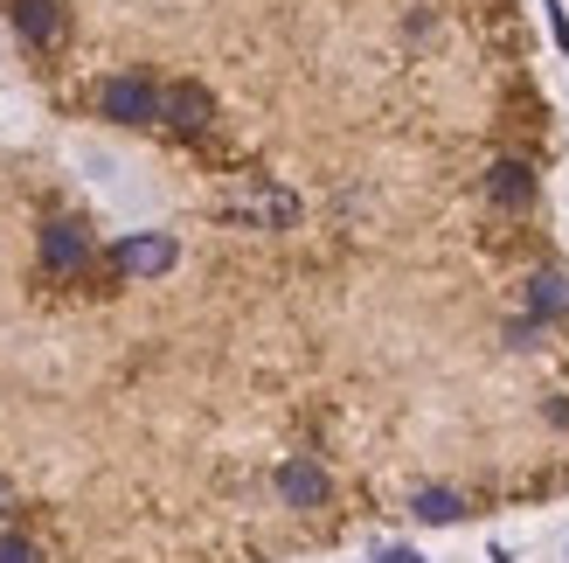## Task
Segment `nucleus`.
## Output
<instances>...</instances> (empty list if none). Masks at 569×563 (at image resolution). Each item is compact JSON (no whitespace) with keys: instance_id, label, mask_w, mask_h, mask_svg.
Returning a JSON list of instances; mask_svg holds the SVG:
<instances>
[{"instance_id":"nucleus-8","label":"nucleus","mask_w":569,"mask_h":563,"mask_svg":"<svg viewBox=\"0 0 569 563\" xmlns=\"http://www.w3.org/2000/svg\"><path fill=\"white\" fill-rule=\"evenodd\" d=\"M528 314H535V320L569 314V278H562V271H542V278L528 286Z\"/></svg>"},{"instance_id":"nucleus-10","label":"nucleus","mask_w":569,"mask_h":563,"mask_svg":"<svg viewBox=\"0 0 569 563\" xmlns=\"http://www.w3.org/2000/svg\"><path fill=\"white\" fill-rule=\"evenodd\" d=\"M0 563H42V556H36L28 536H8V529H0Z\"/></svg>"},{"instance_id":"nucleus-9","label":"nucleus","mask_w":569,"mask_h":563,"mask_svg":"<svg viewBox=\"0 0 569 563\" xmlns=\"http://www.w3.org/2000/svg\"><path fill=\"white\" fill-rule=\"evenodd\" d=\"M410 515H417V522H431V529H445V522H459V515H466V501L451 494V487H423V494L410 501Z\"/></svg>"},{"instance_id":"nucleus-1","label":"nucleus","mask_w":569,"mask_h":563,"mask_svg":"<svg viewBox=\"0 0 569 563\" xmlns=\"http://www.w3.org/2000/svg\"><path fill=\"white\" fill-rule=\"evenodd\" d=\"M160 105H167V91H153L147 77H104L98 83V111L111 126H153Z\"/></svg>"},{"instance_id":"nucleus-6","label":"nucleus","mask_w":569,"mask_h":563,"mask_svg":"<svg viewBox=\"0 0 569 563\" xmlns=\"http://www.w3.org/2000/svg\"><path fill=\"white\" fill-rule=\"evenodd\" d=\"M167 265H174V244L167 237H126L119 244V271H132V278H160Z\"/></svg>"},{"instance_id":"nucleus-11","label":"nucleus","mask_w":569,"mask_h":563,"mask_svg":"<svg viewBox=\"0 0 569 563\" xmlns=\"http://www.w3.org/2000/svg\"><path fill=\"white\" fill-rule=\"evenodd\" d=\"M14 508V487H8V473H0V515H8Z\"/></svg>"},{"instance_id":"nucleus-2","label":"nucleus","mask_w":569,"mask_h":563,"mask_svg":"<svg viewBox=\"0 0 569 563\" xmlns=\"http://www.w3.org/2000/svg\"><path fill=\"white\" fill-rule=\"evenodd\" d=\"M278 494L292 501V508H320V501L333 494V481H327L320 460H284V466H278Z\"/></svg>"},{"instance_id":"nucleus-4","label":"nucleus","mask_w":569,"mask_h":563,"mask_svg":"<svg viewBox=\"0 0 569 563\" xmlns=\"http://www.w3.org/2000/svg\"><path fill=\"white\" fill-rule=\"evenodd\" d=\"M160 119L174 126V132H209L216 105H209V91H202V83H174V91H167V105H160Z\"/></svg>"},{"instance_id":"nucleus-3","label":"nucleus","mask_w":569,"mask_h":563,"mask_svg":"<svg viewBox=\"0 0 569 563\" xmlns=\"http://www.w3.org/2000/svg\"><path fill=\"white\" fill-rule=\"evenodd\" d=\"M83 258H91V230H83V223H49V230H42V265L49 271H77Z\"/></svg>"},{"instance_id":"nucleus-5","label":"nucleus","mask_w":569,"mask_h":563,"mask_svg":"<svg viewBox=\"0 0 569 563\" xmlns=\"http://www.w3.org/2000/svg\"><path fill=\"white\" fill-rule=\"evenodd\" d=\"M14 36L28 49H49L63 36V8H56V0H14Z\"/></svg>"},{"instance_id":"nucleus-7","label":"nucleus","mask_w":569,"mask_h":563,"mask_svg":"<svg viewBox=\"0 0 569 563\" xmlns=\"http://www.w3.org/2000/svg\"><path fill=\"white\" fill-rule=\"evenodd\" d=\"M487 195H493V203H507V209H521L528 195H535V175H528L521 160H500L493 175H487Z\"/></svg>"}]
</instances>
